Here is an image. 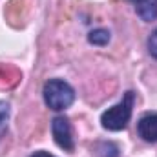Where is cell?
<instances>
[{
    "instance_id": "obj_1",
    "label": "cell",
    "mask_w": 157,
    "mask_h": 157,
    "mask_svg": "<svg viewBox=\"0 0 157 157\" xmlns=\"http://www.w3.org/2000/svg\"><path fill=\"white\" fill-rule=\"evenodd\" d=\"M44 102L49 110L62 112L70 108L75 101V90L62 78H49L42 90Z\"/></svg>"
},
{
    "instance_id": "obj_2",
    "label": "cell",
    "mask_w": 157,
    "mask_h": 157,
    "mask_svg": "<svg viewBox=\"0 0 157 157\" xmlns=\"http://www.w3.org/2000/svg\"><path fill=\"white\" fill-rule=\"evenodd\" d=\"M133 101H135V93L133 91H126L122 101L117 102L115 106L108 108L102 117V128L110 130V132H119V130H124L132 119V112H133Z\"/></svg>"
},
{
    "instance_id": "obj_3",
    "label": "cell",
    "mask_w": 157,
    "mask_h": 157,
    "mask_svg": "<svg viewBox=\"0 0 157 157\" xmlns=\"http://www.w3.org/2000/svg\"><path fill=\"white\" fill-rule=\"evenodd\" d=\"M51 133L55 137V143L66 150V152H73L75 148V143H73V133H71V126H70V121L64 117V115H59L51 121Z\"/></svg>"
},
{
    "instance_id": "obj_4",
    "label": "cell",
    "mask_w": 157,
    "mask_h": 157,
    "mask_svg": "<svg viewBox=\"0 0 157 157\" xmlns=\"http://www.w3.org/2000/svg\"><path fill=\"white\" fill-rule=\"evenodd\" d=\"M137 133L146 143H157V112L146 113L137 122Z\"/></svg>"
},
{
    "instance_id": "obj_5",
    "label": "cell",
    "mask_w": 157,
    "mask_h": 157,
    "mask_svg": "<svg viewBox=\"0 0 157 157\" xmlns=\"http://www.w3.org/2000/svg\"><path fill=\"white\" fill-rule=\"evenodd\" d=\"M135 11L144 22H154L157 18V0H137Z\"/></svg>"
},
{
    "instance_id": "obj_6",
    "label": "cell",
    "mask_w": 157,
    "mask_h": 157,
    "mask_svg": "<svg viewBox=\"0 0 157 157\" xmlns=\"http://www.w3.org/2000/svg\"><path fill=\"white\" fill-rule=\"evenodd\" d=\"M88 42L93 44V46H106V44L110 42V31H108V29H102V28L93 29V31H90V35H88Z\"/></svg>"
},
{
    "instance_id": "obj_7",
    "label": "cell",
    "mask_w": 157,
    "mask_h": 157,
    "mask_svg": "<svg viewBox=\"0 0 157 157\" xmlns=\"http://www.w3.org/2000/svg\"><path fill=\"white\" fill-rule=\"evenodd\" d=\"M99 157H119V148L113 143H101L97 146Z\"/></svg>"
},
{
    "instance_id": "obj_8",
    "label": "cell",
    "mask_w": 157,
    "mask_h": 157,
    "mask_svg": "<svg viewBox=\"0 0 157 157\" xmlns=\"http://www.w3.org/2000/svg\"><path fill=\"white\" fill-rule=\"evenodd\" d=\"M9 113H11V108L6 101H0V139L7 128V121H9Z\"/></svg>"
},
{
    "instance_id": "obj_9",
    "label": "cell",
    "mask_w": 157,
    "mask_h": 157,
    "mask_svg": "<svg viewBox=\"0 0 157 157\" xmlns=\"http://www.w3.org/2000/svg\"><path fill=\"white\" fill-rule=\"evenodd\" d=\"M148 51H150L152 57L157 59V29L150 35V39H148Z\"/></svg>"
},
{
    "instance_id": "obj_10",
    "label": "cell",
    "mask_w": 157,
    "mask_h": 157,
    "mask_svg": "<svg viewBox=\"0 0 157 157\" xmlns=\"http://www.w3.org/2000/svg\"><path fill=\"white\" fill-rule=\"evenodd\" d=\"M29 157H55V155H51L49 152H35L33 155H29Z\"/></svg>"
},
{
    "instance_id": "obj_11",
    "label": "cell",
    "mask_w": 157,
    "mask_h": 157,
    "mask_svg": "<svg viewBox=\"0 0 157 157\" xmlns=\"http://www.w3.org/2000/svg\"><path fill=\"white\" fill-rule=\"evenodd\" d=\"M133 2H137V0H133Z\"/></svg>"
}]
</instances>
